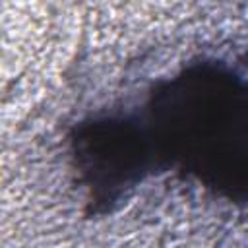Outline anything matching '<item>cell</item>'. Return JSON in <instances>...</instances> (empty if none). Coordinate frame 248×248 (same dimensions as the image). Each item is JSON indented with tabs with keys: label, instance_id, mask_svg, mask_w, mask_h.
<instances>
[{
	"label": "cell",
	"instance_id": "obj_1",
	"mask_svg": "<svg viewBox=\"0 0 248 248\" xmlns=\"http://www.w3.org/2000/svg\"><path fill=\"white\" fill-rule=\"evenodd\" d=\"M174 97L176 143L202 174L225 184L248 186V89L234 83L203 81L192 93Z\"/></svg>",
	"mask_w": 248,
	"mask_h": 248
}]
</instances>
